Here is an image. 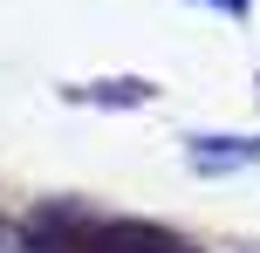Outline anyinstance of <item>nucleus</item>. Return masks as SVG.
<instances>
[{"instance_id": "7ed1b4c3", "label": "nucleus", "mask_w": 260, "mask_h": 253, "mask_svg": "<svg viewBox=\"0 0 260 253\" xmlns=\"http://www.w3.org/2000/svg\"><path fill=\"white\" fill-rule=\"evenodd\" d=\"M206 7H219V14H233V21H240V14H247L253 0H206Z\"/></svg>"}, {"instance_id": "f257e3e1", "label": "nucleus", "mask_w": 260, "mask_h": 253, "mask_svg": "<svg viewBox=\"0 0 260 253\" xmlns=\"http://www.w3.org/2000/svg\"><path fill=\"white\" fill-rule=\"evenodd\" d=\"M260 144H247V137H199L192 144V164L199 171H226V164H253Z\"/></svg>"}, {"instance_id": "f03ea898", "label": "nucleus", "mask_w": 260, "mask_h": 253, "mask_svg": "<svg viewBox=\"0 0 260 253\" xmlns=\"http://www.w3.org/2000/svg\"><path fill=\"white\" fill-rule=\"evenodd\" d=\"M69 96H82V103H151V82H82V89H69Z\"/></svg>"}]
</instances>
